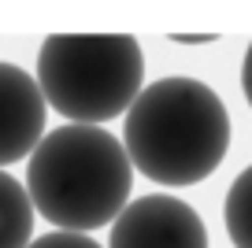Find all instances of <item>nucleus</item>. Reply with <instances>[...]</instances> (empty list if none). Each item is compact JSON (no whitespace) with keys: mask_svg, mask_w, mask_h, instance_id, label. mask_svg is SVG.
Returning a JSON list of instances; mask_svg holds the SVG:
<instances>
[{"mask_svg":"<svg viewBox=\"0 0 252 248\" xmlns=\"http://www.w3.org/2000/svg\"><path fill=\"white\" fill-rule=\"evenodd\" d=\"M123 148L130 167L156 186H197L226 159V104L197 78H159L126 108Z\"/></svg>","mask_w":252,"mask_h":248,"instance_id":"obj_1","label":"nucleus"},{"mask_svg":"<svg viewBox=\"0 0 252 248\" xmlns=\"http://www.w3.org/2000/svg\"><path fill=\"white\" fill-rule=\"evenodd\" d=\"M130 186L134 167L123 141L100 126L67 123L37 141L23 189L56 230L86 233L108 226L130 204Z\"/></svg>","mask_w":252,"mask_h":248,"instance_id":"obj_2","label":"nucleus"},{"mask_svg":"<svg viewBox=\"0 0 252 248\" xmlns=\"http://www.w3.org/2000/svg\"><path fill=\"white\" fill-rule=\"evenodd\" d=\"M45 108L78 126H100L137 100L145 56L130 33H52L37 52Z\"/></svg>","mask_w":252,"mask_h":248,"instance_id":"obj_3","label":"nucleus"},{"mask_svg":"<svg viewBox=\"0 0 252 248\" xmlns=\"http://www.w3.org/2000/svg\"><path fill=\"white\" fill-rule=\"evenodd\" d=\"M108 248H208V230L186 200L149 193L115 215Z\"/></svg>","mask_w":252,"mask_h":248,"instance_id":"obj_4","label":"nucleus"},{"mask_svg":"<svg viewBox=\"0 0 252 248\" xmlns=\"http://www.w3.org/2000/svg\"><path fill=\"white\" fill-rule=\"evenodd\" d=\"M45 96L15 63H0V167L19 163L45 137Z\"/></svg>","mask_w":252,"mask_h":248,"instance_id":"obj_5","label":"nucleus"},{"mask_svg":"<svg viewBox=\"0 0 252 248\" xmlns=\"http://www.w3.org/2000/svg\"><path fill=\"white\" fill-rule=\"evenodd\" d=\"M33 230V204L11 174L0 171V248H26Z\"/></svg>","mask_w":252,"mask_h":248,"instance_id":"obj_6","label":"nucleus"},{"mask_svg":"<svg viewBox=\"0 0 252 248\" xmlns=\"http://www.w3.org/2000/svg\"><path fill=\"white\" fill-rule=\"evenodd\" d=\"M222 218H226V233L234 241V248H252V167H245L234 178Z\"/></svg>","mask_w":252,"mask_h":248,"instance_id":"obj_7","label":"nucleus"},{"mask_svg":"<svg viewBox=\"0 0 252 248\" xmlns=\"http://www.w3.org/2000/svg\"><path fill=\"white\" fill-rule=\"evenodd\" d=\"M26 248H100L89 233H67V230H56V233H45V237L30 241Z\"/></svg>","mask_w":252,"mask_h":248,"instance_id":"obj_8","label":"nucleus"},{"mask_svg":"<svg viewBox=\"0 0 252 248\" xmlns=\"http://www.w3.org/2000/svg\"><path fill=\"white\" fill-rule=\"evenodd\" d=\"M241 89H245V100L252 104V45L245 52V63H241Z\"/></svg>","mask_w":252,"mask_h":248,"instance_id":"obj_9","label":"nucleus"}]
</instances>
